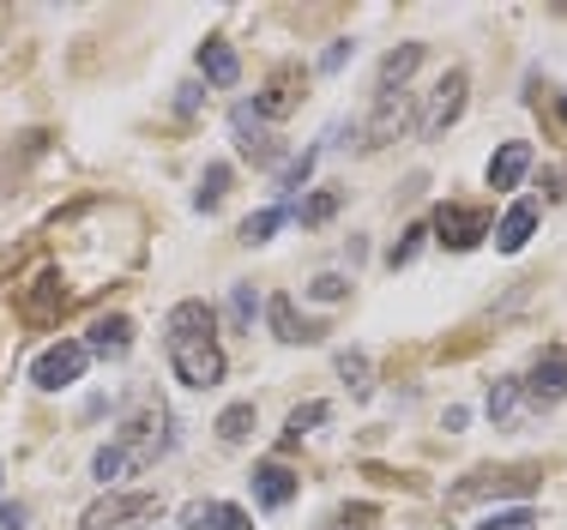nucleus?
Listing matches in <instances>:
<instances>
[{"instance_id":"nucleus-29","label":"nucleus","mask_w":567,"mask_h":530,"mask_svg":"<svg viewBox=\"0 0 567 530\" xmlns=\"http://www.w3.org/2000/svg\"><path fill=\"white\" fill-rule=\"evenodd\" d=\"M423 236H429V224H411V229H404V236L393 241V253H386V266H393V271H399V266H411L416 253H423Z\"/></svg>"},{"instance_id":"nucleus-34","label":"nucleus","mask_w":567,"mask_h":530,"mask_svg":"<svg viewBox=\"0 0 567 530\" xmlns=\"http://www.w3.org/2000/svg\"><path fill=\"white\" fill-rule=\"evenodd\" d=\"M350 290V283L339 278V271H320L315 283H308V295H315V302H339V295Z\"/></svg>"},{"instance_id":"nucleus-38","label":"nucleus","mask_w":567,"mask_h":530,"mask_svg":"<svg viewBox=\"0 0 567 530\" xmlns=\"http://www.w3.org/2000/svg\"><path fill=\"white\" fill-rule=\"evenodd\" d=\"M7 266H19V248H0V271Z\"/></svg>"},{"instance_id":"nucleus-16","label":"nucleus","mask_w":567,"mask_h":530,"mask_svg":"<svg viewBox=\"0 0 567 530\" xmlns=\"http://www.w3.org/2000/svg\"><path fill=\"white\" fill-rule=\"evenodd\" d=\"M525 169H532V145H525V139H507L502 152L489 157V187H495V194H507V187L525 181Z\"/></svg>"},{"instance_id":"nucleus-23","label":"nucleus","mask_w":567,"mask_h":530,"mask_svg":"<svg viewBox=\"0 0 567 530\" xmlns=\"http://www.w3.org/2000/svg\"><path fill=\"white\" fill-rule=\"evenodd\" d=\"M254 314H260V295H254V283H229V308H224L229 332H248Z\"/></svg>"},{"instance_id":"nucleus-12","label":"nucleus","mask_w":567,"mask_h":530,"mask_svg":"<svg viewBox=\"0 0 567 530\" xmlns=\"http://www.w3.org/2000/svg\"><path fill=\"white\" fill-rule=\"evenodd\" d=\"M296 103H302V66H278V73H272V85H266V97H254V108H260V121L290 115Z\"/></svg>"},{"instance_id":"nucleus-15","label":"nucleus","mask_w":567,"mask_h":530,"mask_svg":"<svg viewBox=\"0 0 567 530\" xmlns=\"http://www.w3.org/2000/svg\"><path fill=\"white\" fill-rule=\"evenodd\" d=\"M85 350H91V356H103V362L127 356V350H133V320H127V314H103L97 325H91Z\"/></svg>"},{"instance_id":"nucleus-9","label":"nucleus","mask_w":567,"mask_h":530,"mask_svg":"<svg viewBox=\"0 0 567 530\" xmlns=\"http://www.w3.org/2000/svg\"><path fill=\"white\" fill-rule=\"evenodd\" d=\"M152 512H157V495H103L79 524L85 530H133V519H152Z\"/></svg>"},{"instance_id":"nucleus-24","label":"nucleus","mask_w":567,"mask_h":530,"mask_svg":"<svg viewBox=\"0 0 567 530\" xmlns=\"http://www.w3.org/2000/svg\"><path fill=\"white\" fill-rule=\"evenodd\" d=\"M327 416H332V404H296V411H290V423H284V446H296V440H302V434H315L320 423H327Z\"/></svg>"},{"instance_id":"nucleus-6","label":"nucleus","mask_w":567,"mask_h":530,"mask_svg":"<svg viewBox=\"0 0 567 530\" xmlns=\"http://www.w3.org/2000/svg\"><path fill=\"white\" fill-rule=\"evenodd\" d=\"M519 392H525V404H532V411H556V404L567 398V344H549L544 356L525 368Z\"/></svg>"},{"instance_id":"nucleus-22","label":"nucleus","mask_w":567,"mask_h":530,"mask_svg":"<svg viewBox=\"0 0 567 530\" xmlns=\"http://www.w3.org/2000/svg\"><path fill=\"white\" fill-rule=\"evenodd\" d=\"M339 206H344V187H320V194H308L302 206H296V217H302V229H320V224H332Z\"/></svg>"},{"instance_id":"nucleus-35","label":"nucleus","mask_w":567,"mask_h":530,"mask_svg":"<svg viewBox=\"0 0 567 530\" xmlns=\"http://www.w3.org/2000/svg\"><path fill=\"white\" fill-rule=\"evenodd\" d=\"M350 54H357V43H350V37H344V43H332L327 54H320V66H327V73H339V66L350 61Z\"/></svg>"},{"instance_id":"nucleus-3","label":"nucleus","mask_w":567,"mask_h":530,"mask_svg":"<svg viewBox=\"0 0 567 530\" xmlns=\"http://www.w3.org/2000/svg\"><path fill=\"white\" fill-rule=\"evenodd\" d=\"M169 416H164V404H140V411L127 416V428H121V453H127V465L133 470H145V465H157V458L169 453Z\"/></svg>"},{"instance_id":"nucleus-36","label":"nucleus","mask_w":567,"mask_h":530,"mask_svg":"<svg viewBox=\"0 0 567 530\" xmlns=\"http://www.w3.org/2000/svg\"><path fill=\"white\" fill-rule=\"evenodd\" d=\"M24 524V507H19V500H12V507H0V530H19Z\"/></svg>"},{"instance_id":"nucleus-21","label":"nucleus","mask_w":567,"mask_h":530,"mask_svg":"<svg viewBox=\"0 0 567 530\" xmlns=\"http://www.w3.org/2000/svg\"><path fill=\"white\" fill-rule=\"evenodd\" d=\"M224 194H229V163H206V175L194 187V211H218Z\"/></svg>"},{"instance_id":"nucleus-32","label":"nucleus","mask_w":567,"mask_h":530,"mask_svg":"<svg viewBox=\"0 0 567 530\" xmlns=\"http://www.w3.org/2000/svg\"><path fill=\"white\" fill-rule=\"evenodd\" d=\"M339 374L350 392H369V356L362 350H339Z\"/></svg>"},{"instance_id":"nucleus-4","label":"nucleus","mask_w":567,"mask_h":530,"mask_svg":"<svg viewBox=\"0 0 567 530\" xmlns=\"http://www.w3.org/2000/svg\"><path fill=\"white\" fill-rule=\"evenodd\" d=\"M465 91H471V73H465V66H453V73H441V85L429 91L423 115H416V133H423V139H441V133H447L453 121L465 115Z\"/></svg>"},{"instance_id":"nucleus-11","label":"nucleus","mask_w":567,"mask_h":530,"mask_svg":"<svg viewBox=\"0 0 567 530\" xmlns=\"http://www.w3.org/2000/svg\"><path fill=\"white\" fill-rule=\"evenodd\" d=\"M404 127H411V108H404V97H381V103H374V115H369V127H362V145H369V152H381V145H393Z\"/></svg>"},{"instance_id":"nucleus-25","label":"nucleus","mask_w":567,"mask_h":530,"mask_svg":"<svg viewBox=\"0 0 567 530\" xmlns=\"http://www.w3.org/2000/svg\"><path fill=\"white\" fill-rule=\"evenodd\" d=\"M254 423H260V416H254V404H229V411L218 416V440H229V446H241L254 434Z\"/></svg>"},{"instance_id":"nucleus-39","label":"nucleus","mask_w":567,"mask_h":530,"mask_svg":"<svg viewBox=\"0 0 567 530\" xmlns=\"http://www.w3.org/2000/svg\"><path fill=\"white\" fill-rule=\"evenodd\" d=\"M0 477H7V465H0Z\"/></svg>"},{"instance_id":"nucleus-33","label":"nucleus","mask_w":567,"mask_h":530,"mask_svg":"<svg viewBox=\"0 0 567 530\" xmlns=\"http://www.w3.org/2000/svg\"><path fill=\"white\" fill-rule=\"evenodd\" d=\"M513 404H519V380H495V386H489V416H495V423H507Z\"/></svg>"},{"instance_id":"nucleus-5","label":"nucleus","mask_w":567,"mask_h":530,"mask_svg":"<svg viewBox=\"0 0 567 530\" xmlns=\"http://www.w3.org/2000/svg\"><path fill=\"white\" fill-rule=\"evenodd\" d=\"M85 368H91V350L79 344V337H61V344H49L43 356L31 362V386L61 392V386H73V380H85Z\"/></svg>"},{"instance_id":"nucleus-13","label":"nucleus","mask_w":567,"mask_h":530,"mask_svg":"<svg viewBox=\"0 0 567 530\" xmlns=\"http://www.w3.org/2000/svg\"><path fill=\"white\" fill-rule=\"evenodd\" d=\"M187 530H254V519L241 507H229V500H194V507L182 512Z\"/></svg>"},{"instance_id":"nucleus-28","label":"nucleus","mask_w":567,"mask_h":530,"mask_svg":"<svg viewBox=\"0 0 567 530\" xmlns=\"http://www.w3.org/2000/svg\"><path fill=\"white\" fill-rule=\"evenodd\" d=\"M315 157H320V145H315V152H302V157L284 163V169H278V194H302V181L315 175Z\"/></svg>"},{"instance_id":"nucleus-8","label":"nucleus","mask_w":567,"mask_h":530,"mask_svg":"<svg viewBox=\"0 0 567 530\" xmlns=\"http://www.w3.org/2000/svg\"><path fill=\"white\" fill-rule=\"evenodd\" d=\"M12 308H19L24 325H55L66 314V290H61V271H37L31 283H19V295H12Z\"/></svg>"},{"instance_id":"nucleus-31","label":"nucleus","mask_w":567,"mask_h":530,"mask_svg":"<svg viewBox=\"0 0 567 530\" xmlns=\"http://www.w3.org/2000/svg\"><path fill=\"white\" fill-rule=\"evenodd\" d=\"M532 524H537L532 507H513V512H489L483 524H465V530H532Z\"/></svg>"},{"instance_id":"nucleus-17","label":"nucleus","mask_w":567,"mask_h":530,"mask_svg":"<svg viewBox=\"0 0 567 530\" xmlns=\"http://www.w3.org/2000/svg\"><path fill=\"white\" fill-rule=\"evenodd\" d=\"M248 482H254V500H260L266 512H278V507H290V500H296V477L284 465H254Z\"/></svg>"},{"instance_id":"nucleus-18","label":"nucleus","mask_w":567,"mask_h":530,"mask_svg":"<svg viewBox=\"0 0 567 530\" xmlns=\"http://www.w3.org/2000/svg\"><path fill=\"white\" fill-rule=\"evenodd\" d=\"M199 73H206L212 85H236V79H241L236 49H229L224 37H206V43H199Z\"/></svg>"},{"instance_id":"nucleus-2","label":"nucleus","mask_w":567,"mask_h":530,"mask_svg":"<svg viewBox=\"0 0 567 530\" xmlns=\"http://www.w3.org/2000/svg\"><path fill=\"white\" fill-rule=\"evenodd\" d=\"M544 482V465H483L465 482L447 488V507H471V500H525Z\"/></svg>"},{"instance_id":"nucleus-27","label":"nucleus","mask_w":567,"mask_h":530,"mask_svg":"<svg viewBox=\"0 0 567 530\" xmlns=\"http://www.w3.org/2000/svg\"><path fill=\"white\" fill-rule=\"evenodd\" d=\"M284 217H290L284 206H266V211H254L248 224H241V241H248V248H260V241H272V229L284 224Z\"/></svg>"},{"instance_id":"nucleus-14","label":"nucleus","mask_w":567,"mask_h":530,"mask_svg":"<svg viewBox=\"0 0 567 530\" xmlns=\"http://www.w3.org/2000/svg\"><path fill=\"white\" fill-rule=\"evenodd\" d=\"M416 66H423V43H399V49L381 61V79H374V91H381V97H404V85H411Z\"/></svg>"},{"instance_id":"nucleus-26","label":"nucleus","mask_w":567,"mask_h":530,"mask_svg":"<svg viewBox=\"0 0 567 530\" xmlns=\"http://www.w3.org/2000/svg\"><path fill=\"white\" fill-rule=\"evenodd\" d=\"M374 524H381V512H374L369 500H357V507H339L320 530H374Z\"/></svg>"},{"instance_id":"nucleus-10","label":"nucleus","mask_w":567,"mask_h":530,"mask_svg":"<svg viewBox=\"0 0 567 530\" xmlns=\"http://www.w3.org/2000/svg\"><path fill=\"white\" fill-rule=\"evenodd\" d=\"M229 127H236L241 157H254V163H278V145H272V133H266V121H260V108H254V103H236V108H229Z\"/></svg>"},{"instance_id":"nucleus-1","label":"nucleus","mask_w":567,"mask_h":530,"mask_svg":"<svg viewBox=\"0 0 567 530\" xmlns=\"http://www.w3.org/2000/svg\"><path fill=\"white\" fill-rule=\"evenodd\" d=\"M164 344H169V368L182 386L212 392L224 380V350H218V314L206 302H175L164 320Z\"/></svg>"},{"instance_id":"nucleus-20","label":"nucleus","mask_w":567,"mask_h":530,"mask_svg":"<svg viewBox=\"0 0 567 530\" xmlns=\"http://www.w3.org/2000/svg\"><path fill=\"white\" fill-rule=\"evenodd\" d=\"M266 320H272V332L284 337V344H315V325H308V320H296V302H290V295H272V302H266Z\"/></svg>"},{"instance_id":"nucleus-37","label":"nucleus","mask_w":567,"mask_h":530,"mask_svg":"<svg viewBox=\"0 0 567 530\" xmlns=\"http://www.w3.org/2000/svg\"><path fill=\"white\" fill-rule=\"evenodd\" d=\"M175 108H182V115H194V108H199V85H182V97H175Z\"/></svg>"},{"instance_id":"nucleus-7","label":"nucleus","mask_w":567,"mask_h":530,"mask_svg":"<svg viewBox=\"0 0 567 530\" xmlns=\"http://www.w3.org/2000/svg\"><path fill=\"white\" fill-rule=\"evenodd\" d=\"M429 229H435V241H441V248L471 253V248H477V241L495 229V217L483 211V206H458V199H447V206L435 211V224H429Z\"/></svg>"},{"instance_id":"nucleus-30","label":"nucleus","mask_w":567,"mask_h":530,"mask_svg":"<svg viewBox=\"0 0 567 530\" xmlns=\"http://www.w3.org/2000/svg\"><path fill=\"white\" fill-rule=\"evenodd\" d=\"M127 453H121V446H103V453L97 458H91V477H97V482H115V477H127Z\"/></svg>"},{"instance_id":"nucleus-19","label":"nucleus","mask_w":567,"mask_h":530,"mask_svg":"<svg viewBox=\"0 0 567 530\" xmlns=\"http://www.w3.org/2000/svg\"><path fill=\"white\" fill-rule=\"evenodd\" d=\"M532 229H537V206H532V199H519V206H513L502 224H495V248H502V253H519L525 241H532Z\"/></svg>"}]
</instances>
